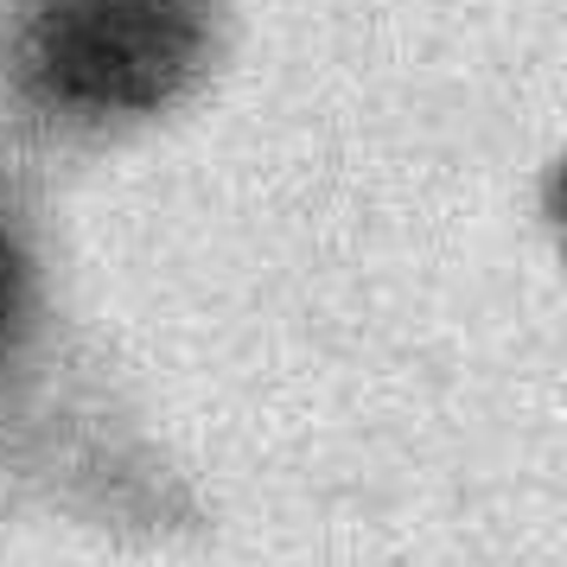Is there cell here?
Masks as SVG:
<instances>
[{
	"instance_id": "cell-1",
	"label": "cell",
	"mask_w": 567,
	"mask_h": 567,
	"mask_svg": "<svg viewBox=\"0 0 567 567\" xmlns=\"http://www.w3.org/2000/svg\"><path fill=\"white\" fill-rule=\"evenodd\" d=\"M210 45V0H7L0 78L45 128L96 134L185 103Z\"/></svg>"
},
{
	"instance_id": "cell-2",
	"label": "cell",
	"mask_w": 567,
	"mask_h": 567,
	"mask_svg": "<svg viewBox=\"0 0 567 567\" xmlns=\"http://www.w3.org/2000/svg\"><path fill=\"white\" fill-rule=\"evenodd\" d=\"M27 312H32V256L20 243V230H13V217L0 210V358L13 351Z\"/></svg>"
}]
</instances>
